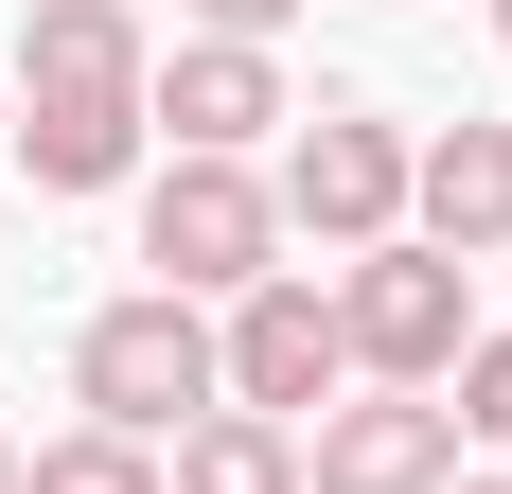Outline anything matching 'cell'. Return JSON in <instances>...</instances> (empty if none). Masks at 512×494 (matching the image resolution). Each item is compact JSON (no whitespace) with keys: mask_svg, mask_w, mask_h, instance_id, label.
Wrapping results in <instances>:
<instances>
[{"mask_svg":"<svg viewBox=\"0 0 512 494\" xmlns=\"http://www.w3.org/2000/svg\"><path fill=\"white\" fill-rule=\"evenodd\" d=\"M442 494H512V477H442Z\"/></svg>","mask_w":512,"mask_h":494,"instance_id":"15","label":"cell"},{"mask_svg":"<svg viewBox=\"0 0 512 494\" xmlns=\"http://www.w3.org/2000/svg\"><path fill=\"white\" fill-rule=\"evenodd\" d=\"M195 18H212V36H248V53H265L283 18H301V0H195Z\"/></svg>","mask_w":512,"mask_h":494,"instance_id":"14","label":"cell"},{"mask_svg":"<svg viewBox=\"0 0 512 494\" xmlns=\"http://www.w3.org/2000/svg\"><path fill=\"white\" fill-rule=\"evenodd\" d=\"M212 371H230L248 424H301V406L354 389V353H336V300H318V283H248L230 318H212Z\"/></svg>","mask_w":512,"mask_h":494,"instance_id":"5","label":"cell"},{"mask_svg":"<svg viewBox=\"0 0 512 494\" xmlns=\"http://www.w3.org/2000/svg\"><path fill=\"white\" fill-rule=\"evenodd\" d=\"M159 494H301V424H248V406H212L195 442L159 459Z\"/></svg>","mask_w":512,"mask_h":494,"instance_id":"10","label":"cell"},{"mask_svg":"<svg viewBox=\"0 0 512 494\" xmlns=\"http://www.w3.org/2000/svg\"><path fill=\"white\" fill-rule=\"evenodd\" d=\"M460 477V406L442 389H371V406H318L301 494H442Z\"/></svg>","mask_w":512,"mask_h":494,"instance_id":"6","label":"cell"},{"mask_svg":"<svg viewBox=\"0 0 512 494\" xmlns=\"http://www.w3.org/2000/svg\"><path fill=\"white\" fill-rule=\"evenodd\" d=\"M495 36H512V0H495Z\"/></svg>","mask_w":512,"mask_h":494,"instance_id":"18","label":"cell"},{"mask_svg":"<svg viewBox=\"0 0 512 494\" xmlns=\"http://www.w3.org/2000/svg\"><path fill=\"white\" fill-rule=\"evenodd\" d=\"M442 406H460V442H512V336H477L460 371H442Z\"/></svg>","mask_w":512,"mask_h":494,"instance_id":"13","label":"cell"},{"mask_svg":"<svg viewBox=\"0 0 512 494\" xmlns=\"http://www.w3.org/2000/svg\"><path fill=\"white\" fill-rule=\"evenodd\" d=\"M0 494H18V442H0Z\"/></svg>","mask_w":512,"mask_h":494,"instance_id":"17","label":"cell"},{"mask_svg":"<svg viewBox=\"0 0 512 494\" xmlns=\"http://www.w3.org/2000/svg\"><path fill=\"white\" fill-rule=\"evenodd\" d=\"M142 124H177V159H248L265 124H301V106H283V71H265L248 36H195V53L142 71Z\"/></svg>","mask_w":512,"mask_h":494,"instance_id":"7","label":"cell"},{"mask_svg":"<svg viewBox=\"0 0 512 494\" xmlns=\"http://www.w3.org/2000/svg\"><path fill=\"white\" fill-rule=\"evenodd\" d=\"M0 159H18V106H0Z\"/></svg>","mask_w":512,"mask_h":494,"instance_id":"16","label":"cell"},{"mask_svg":"<svg viewBox=\"0 0 512 494\" xmlns=\"http://www.w3.org/2000/svg\"><path fill=\"white\" fill-rule=\"evenodd\" d=\"M318 300H336V353H354L371 389H442V371L477 353V300H460V265H442L424 230H389V247H354V265H336Z\"/></svg>","mask_w":512,"mask_h":494,"instance_id":"2","label":"cell"},{"mask_svg":"<svg viewBox=\"0 0 512 494\" xmlns=\"http://www.w3.org/2000/svg\"><path fill=\"white\" fill-rule=\"evenodd\" d=\"M407 124H371V106H318L301 142H283V177H265V195H283V230H318V247H389L407 230Z\"/></svg>","mask_w":512,"mask_h":494,"instance_id":"4","label":"cell"},{"mask_svg":"<svg viewBox=\"0 0 512 494\" xmlns=\"http://www.w3.org/2000/svg\"><path fill=\"white\" fill-rule=\"evenodd\" d=\"M18 159H36V195H106L142 159V106H18Z\"/></svg>","mask_w":512,"mask_h":494,"instance_id":"11","label":"cell"},{"mask_svg":"<svg viewBox=\"0 0 512 494\" xmlns=\"http://www.w3.org/2000/svg\"><path fill=\"white\" fill-rule=\"evenodd\" d=\"M18 494H159V442H106V424H71L53 459H18Z\"/></svg>","mask_w":512,"mask_h":494,"instance_id":"12","label":"cell"},{"mask_svg":"<svg viewBox=\"0 0 512 494\" xmlns=\"http://www.w3.org/2000/svg\"><path fill=\"white\" fill-rule=\"evenodd\" d=\"M71 389H89L106 442H195L212 406H230V371H212V300H106L89 336H71Z\"/></svg>","mask_w":512,"mask_h":494,"instance_id":"1","label":"cell"},{"mask_svg":"<svg viewBox=\"0 0 512 494\" xmlns=\"http://www.w3.org/2000/svg\"><path fill=\"white\" fill-rule=\"evenodd\" d=\"M18 71H36V106H142V18H124V0H36V53H18Z\"/></svg>","mask_w":512,"mask_h":494,"instance_id":"9","label":"cell"},{"mask_svg":"<svg viewBox=\"0 0 512 494\" xmlns=\"http://www.w3.org/2000/svg\"><path fill=\"white\" fill-rule=\"evenodd\" d=\"M142 265H159V300H248V283H283V195H265L248 159H177L142 195Z\"/></svg>","mask_w":512,"mask_h":494,"instance_id":"3","label":"cell"},{"mask_svg":"<svg viewBox=\"0 0 512 494\" xmlns=\"http://www.w3.org/2000/svg\"><path fill=\"white\" fill-rule=\"evenodd\" d=\"M407 212L442 265H477V247H512V124H442V142L407 159Z\"/></svg>","mask_w":512,"mask_h":494,"instance_id":"8","label":"cell"}]
</instances>
